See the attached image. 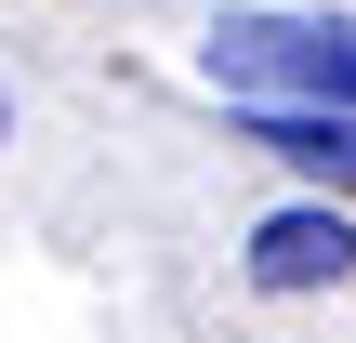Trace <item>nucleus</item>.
Masks as SVG:
<instances>
[{
	"label": "nucleus",
	"mask_w": 356,
	"mask_h": 343,
	"mask_svg": "<svg viewBox=\"0 0 356 343\" xmlns=\"http://www.w3.org/2000/svg\"><path fill=\"white\" fill-rule=\"evenodd\" d=\"M198 66L238 106H356V13H211Z\"/></svg>",
	"instance_id": "1"
},
{
	"label": "nucleus",
	"mask_w": 356,
	"mask_h": 343,
	"mask_svg": "<svg viewBox=\"0 0 356 343\" xmlns=\"http://www.w3.org/2000/svg\"><path fill=\"white\" fill-rule=\"evenodd\" d=\"M330 278H356V225L330 198H291L251 225V291H330Z\"/></svg>",
	"instance_id": "2"
},
{
	"label": "nucleus",
	"mask_w": 356,
	"mask_h": 343,
	"mask_svg": "<svg viewBox=\"0 0 356 343\" xmlns=\"http://www.w3.org/2000/svg\"><path fill=\"white\" fill-rule=\"evenodd\" d=\"M251 145L356 198V106H251Z\"/></svg>",
	"instance_id": "3"
},
{
	"label": "nucleus",
	"mask_w": 356,
	"mask_h": 343,
	"mask_svg": "<svg viewBox=\"0 0 356 343\" xmlns=\"http://www.w3.org/2000/svg\"><path fill=\"white\" fill-rule=\"evenodd\" d=\"M0 145H13V106H0Z\"/></svg>",
	"instance_id": "4"
}]
</instances>
